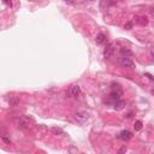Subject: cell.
<instances>
[{"mask_svg": "<svg viewBox=\"0 0 154 154\" xmlns=\"http://www.w3.org/2000/svg\"><path fill=\"white\" fill-rule=\"evenodd\" d=\"M89 119V114L87 112H77L75 114V120L78 123V124H84L87 120Z\"/></svg>", "mask_w": 154, "mask_h": 154, "instance_id": "1", "label": "cell"}, {"mask_svg": "<svg viewBox=\"0 0 154 154\" xmlns=\"http://www.w3.org/2000/svg\"><path fill=\"white\" fill-rule=\"evenodd\" d=\"M119 64L123 66V68H133L134 66V63L130 58H128V57H122L119 59Z\"/></svg>", "mask_w": 154, "mask_h": 154, "instance_id": "2", "label": "cell"}, {"mask_svg": "<svg viewBox=\"0 0 154 154\" xmlns=\"http://www.w3.org/2000/svg\"><path fill=\"white\" fill-rule=\"evenodd\" d=\"M17 126L19 128V129H23V130L28 129V128H29V122H28V119L25 118V117H21V118L18 119V122H17Z\"/></svg>", "mask_w": 154, "mask_h": 154, "instance_id": "3", "label": "cell"}, {"mask_svg": "<svg viewBox=\"0 0 154 154\" xmlns=\"http://www.w3.org/2000/svg\"><path fill=\"white\" fill-rule=\"evenodd\" d=\"M131 137H133V133L129 131V130H123L118 135V138L122 140V141H128V140H130Z\"/></svg>", "mask_w": 154, "mask_h": 154, "instance_id": "4", "label": "cell"}, {"mask_svg": "<svg viewBox=\"0 0 154 154\" xmlns=\"http://www.w3.org/2000/svg\"><path fill=\"white\" fill-rule=\"evenodd\" d=\"M113 53H114V47H113L112 43L108 45V46L104 49V57H105V59H110V58L113 56Z\"/></svg>", "mask_w": 154, "mask_h": 154, "instance_id": "5", "label": "cell"}, {"mask_svg": "<svg viewBox=\"0 0 154 154\" xmlns=\"http://www.w3.org/2000/svg\"><path fill=\"white\" fill-rule=\"evenodd\" d=\"M122 96V91L120 89H118V91H113L110 95H108V100H112V101H117L119 100Z\"/></svg>", "mask_w": 154, "mask_h": 154, "instance_id": "6", "label": "cell"}, {"mask_svg": "<svg viewBox=\"0 0 154 154\" xmlns=\"http://www.w3.org/2000/svg\"><path fill=\"white\" fill-rule=\"evenodd\" d=\"M70 94H71L72 98H77V96H78V95L81 94V89H80V87H78V86H72L71 89H70Z\"/></svg>", "mask_w": 154, "mask_h": 154, "instance_id": "7", "label": "cell"}, {"mask_svg": "<svg viewBox=\"0 0 154 154\" xmlns=\"http://www.w3.org/2000/svg\"><path fill=\"white\" fill-rule=\"evenodd\" d=\"M124 106H125V102H124L122 99H119V100H117V101L113 102V108H114V110H122Z\"/></svg>", "mask_w": 154, "mask_h": 154, "instance_id": "8", "label": "cell"}, {"mask_svg": "<svg viewBox=\"0 0 154 154\" xmlns=\"http://www.w3.org/2000/svg\"><path fill=\"white\" fill-rule=\"evenodd\" d=\"M120 54H122V57H128V58H131V57H133L131 51L126 49V48H122V49H120Z\"/></svg>", "mask_w": 154, "mask_h": 154, "instance_id": "9", "label": "cell"}, {"mask_svg": "<svg viewBox=\"0 0 154 154\" xmlns=\"http://www.w3.org/2000/svg\"><path fill=\"white\" fill-rule=\"evenodd\" d=\"M105 40H106V36H105L104 34H99V35L96 36V38H95V42H96L98 45H101Z\"/></svg>", "mask_w": 154, "mask_h": 154, "instance_id": "10", "label": "cell"}, {"mask_svg": "<svg viewBox=\"0 0 154 154\" xmlns=\"http://www.w3.org/2000/svg\"><path fill=\"white\" fill-rule=\"evenodd\" d=\"M19 104V99L17 96H12L10 99V106H17Z\"/></svg>", "mask_w": 154, "mask_h": 154, "instance_id": "11", "label": "cell"}, {"mask_svg": "<svg viewBox=\"0 0 154 154\" xmlns=\"http://www.w3.org/2000/svg\"><path fill=\"white\" fill-rule=\"evenodd\" d=\"M135 130H141V129H142V122H141V120H137V122H135Z\"/></svg>", "mask_w": 154, "mask_h": 154, "instance_id": "12", "label": "cell"}, {"mask_svg": "<svg viewBox=\"0 0 154 154\" xmlns=\"http://www.w3.org/2000/svg\"><path fill=\"white\" fill-rule=\"evenodd\" d=\"M52 133L56 134V135H61L63 134V130L60 128H52Z\"/></svg>", "mask_w": 154, "mask_h": 154, "instance_id": "13", "label": "cell"}, {"mask_svg": "<svg viewBox=\"0 0 154 154\" xmlns=\"http://www.w3.org/2000/svg\"><path fill=\"white\" fill-rule=\"evenodd\" d=\"M137 22H138L141 25H145V24H147V22H148V21H147V18H146V17H140Z\"/></svg>", "mask_w": 154, "mask_h": 154, "instance_id": "14", "label": "cell"}, {"mask_svg": "<svg viewBox=\"0 0 154 154\" xmlns=\"http://www.w3.org/2000/svg\"><path fill=\"white\" fill-rule=\"evenodd\" d=\"M3 1H4V4H6L7 6H12V3H11V0H3Z\"/></svg>", "mask_w": 154, "mask_h": 154, "instance_id": "15", "label": "cell"}, {"mask_svg": "<svg viewBox=\"0 0 154 154\" xmlns=\"http://www.w3.org/2000/svg\"><path fill=\"white\" fill-rule=\"evenodd\" d=\"M131 27H133V24H131V23H128V24H126V27H125V28H126V29H130Z\"/></svg>", "mask_w": 154, "mask_h": 154, "instance_id": "16", "label": "cell"}, {"mask_svg": "<svg viewBox=\"0 0 154 154\" xmlns=\"http://www.w3.org/2000/svg\"><path fill=\"white\" fill-rule=\"evenodd\" d=\"M117 1H118V0H111V1H110V4H111V5H114V4L117 3Z\"/></svg>", "mask_w": 154, "mask_h": 154, "instance_id": "17", "label": "cell"}]
</instances>
